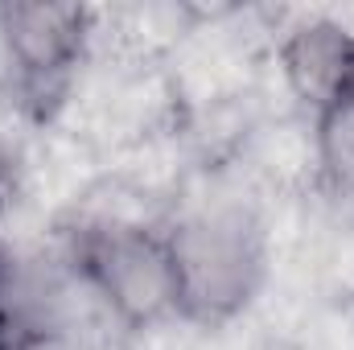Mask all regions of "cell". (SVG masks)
<instances>
[{
  "instance_id": "cell-2",
  "label": "cell",
  "mask_w": 354,
  "mask_h": 350,
  "mask_svg": "<svg viewBox=\"0 0 354 350\" xmlns=\"http://www.w3.org/2000/svg\"><path fill=\"white\" fill-rule=\"evenodd\" d=\"M83 272L91 284L115 305V313L132 326L161 322L177 313V272L165 235L149 231H99L83 248Z\"/></svg>"
},
{
  "instance_id": "cell-3",
  "label": "cell",
  "mask_w": 354,
  "mask_h": 350,
  "mask_svg": "<svg viewBox=\"0 0 354 350\" xmlns=\"http://www.w3.org/2000/svg\"><path fill=\"white\" fill-rule=\"evenodd\" d=\"M280 71L322 145L354 120V33L338 21H305L280 42Z\"/></svg>"
},
{
  "instance_id": "cell-4",
  "label": "cell",
  "mask_w": 354,
  "mask_h": 350,
  "mask_svg": "<svg viewBox=\"0 0 354 350\" xmlns=\"http://www.w3.org/2000/svg\"><path fill=\"white\" fill-rule=\"evenodd\" d=\"M0 37L21 79L33 91H50L83 54L87 12L79 4H4Z\"/></svg>"
},
{
  "instance_id": "cell-1",
  "label": "cell",
  "mask_w": 354,
  "mask_h": 350,
  "mask_svg": "<svg viewBox=\"0 0 354 350\" xmlns=\"http://www.w3.org/2000/svg\"><path fill=\"white\" fill-rule=\"evenodd\" d=\"M165 239L177 272V313L218 322L252 301L264 272V243L243 210H206Z\"/></svg>"
}]
</instances>
